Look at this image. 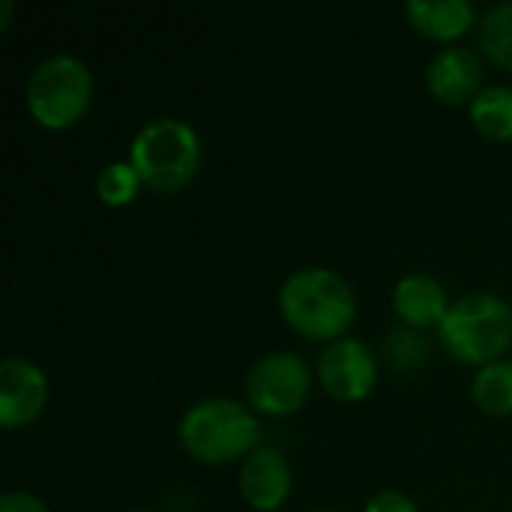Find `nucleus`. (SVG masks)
Instances as JSON below:
<instances>
[{
  "label": "nucleus",
  "instance_id": "7ed1b4c3",
  "mask_svg": "<svg viewBox=\"0 0 512 512\" xmlns=\"http://www.w3.org/2000/svg\"><path fill=\"white\" fill-rule=\"evenodd\" d=\"M438 339L447 354L477 369L501 360L512 345V306L495 291H468L450 303Z\"/></svg>",
  "mask_w": 512,
  "mask_h": 512
},
{
  "label": "nucleus",
  "instance_id": "dca6fc26",
  "mask_svg": "<svg viewBox=\"0 0 512 512\" xmlns=\"http://www.w3.org/2000/svg\"><path fill=\"white\" fill-rule=\"evenodd\" d=\"M429 348H432V342H429L426 330H417L408 324H396L384 336V360L399 372L420 369L429 357Z\"/></svg>",
  "mask_w": 512,
  "mask_h": 512
},
{
  "label": "nucleus",
  "instance_id": "9d476101",
  "mask_svg": "<svg viewBox=\"0 0 512 512\" xmlns=\"http://www.w3.org/2000/svg\"><path fill=\"white\" fill-rule=\"evenodd\" d=\"M426 87L447 105L474 102L483 90V60L468 45H444L426 66Z\"/></svg>",
  "mask_w": 512,
  "mask_h": 512
},
{
  "label": "nucleus",
  "instance_id": "f8f14e48",
  "mask_svg": "<svg viewBox=\"0 0 512 512\" xmlns=\"http://www.w3.org/2000/svg\"><path fill=\"white\" fill-rule=\"evenodd\" d=\"M405 15L420 33L450 42L471 30L477 21V6L471 0H408Z\"/></svg>",
  "mask_w": 512,
  "mask_h": 512
},
{
  "label": "nucleus",
  "instance_id": "6e6552de",
  "mask_svg": "<svg viewBox=\"0 0 512 512\" xmlns=\"http://www.w3.org/2000/svg\"><path fill=\"white\" fill-rule=\"evenodd\" d=\"M48 402V375L27 357H6L0 363V426L15 429L42 414Z\"/></svg>",
  "mask_w": 512,
  "mask_h": 512
},
{
  "label": "nucleus",
  "instance_id": "f3484780",
  "mask_svg": "<svg viewBox=\"0 0 512 512\" xmlns=\"http://www.w3.org/2000/svg\"><path fill=\"white\" fill-rule=\"evenodd\" d=\"M141 189V177L135 171V165L129 159H111L99 168L96 174V195L105 204H129Z\"/></svg>",
  "mask_w": 512,
  "mask_h": 512
},
{
  "label": "nucleus",
  "instance_id": "1a4fd4ad",
  "mask_svg": "<svg viewBox=\"0 0 512 512\" xmlns=\"http://www.w3.org/2000/svg\"><path fill=\"white\" fill-rule=\"evenodd\" d=\"M291 465L288 459L270 447L261 444L255 447L243 462H240V477H237V489L240 498L252 507V510L270 512L279 510L285 504V498L291 495Z\"/></svg>",
  "mask_w": 512,
  "mask_h": 512
},
{
  "label": "nucleus",
  "instance_id": "2eb2a0df",
  "mask_svg": "<svg viewBox=\"0 0 512 512\" xmlns=\"http://www.w3.org/2000/svg\"><path fill=\"white\" fill-rule=\"evenodd\" d=\"M480 48L492 63L512 69V0H498L480 15Z\"/></svg>",
  "mask_w": 512,
  "mask_h": 512
},
{
  "label": "nucleus",
  "instance_id": "412c9836",
  "mask_svg": "<svg viewBox=\"0 0 512 512\" xmlns=\"http://www.w3.org/2000/svg\"><path fill=\"white\" fill-rule=\"evenodd\" d=\"M309 512H339V510H309Z\"/></svg>",
  "mask_w": 512,
  "mask_h": 512
},
{
  "label": "nucleus",
  "instance_id": "39448f33",
  "mask_svg": "<svg viewBox=\"0 0 512 512\" xmlns=\"http://www.w3.org/2000/svg\"><path fill=\"white\" fill-rule=\"evenodd\" d=\"M33 120L45 129H66L84 117L93 99V75L78 54L54 51L42 57L24 84Z\"/></svg>",
  "mask_w": 512,
  "mask_h": 512
},
{
  "label": "nucleus",
  "instance_id": "f257e3e1",
  "mask_svg": "<svg viewBox=\"0 0 512 512\" xmlns=\"http://www.w3.org/2000/svg\"><path fill=\"white\" fill-rule=\"evenodd\" d=\"M279 312L309 342L342 339L357 318V294L333 267H297L279 288Z\"/></svg>",
  "mask_w": 512,
  "mask_h": 512
},
{
  "label": "nucleus",
  "instance_id": "aec40b11",
  "mask_svg": "<svg viewBox=\"0 0 512 512\" xmlns=\"http://www.w3.org/2000/svg\"><path fill=\"white\" fill-rule=\"evenodd\" d=\"M9 12H12V0H0V27L9 24Z\"/></svg>",
  "mask_w": 512,
  "mask_h": 512
},
{
  "label": "nucleus",
  "instance_id": "6ab92c4d",
  "mask_svg": "<svg viewBox=\"0 0 512 512\" xmlns=\"http://www.w3.org/2000/svg\"><path fill=\"white\" fill-rule=\"evenodd\" d=\"M0 512H51L42 498L24 489H9L0 495Z\"/></svg>",
  "mask_w": 512,
  "mask_h": 512
},
{
  "label": "nucleus",
  "instance_id": "ddd939ff",
  "mask_svg": "<svg viewBox=\"0 0 512 512\" xmlns=\"http://www.w3.org/2000/svg\"><path fill=\"white\" fill-rule=\"evenodd\" d=\"M471 123L495 141H512V84H486L468 105Z\"/></svg>",
  "mask_w": 512,
  "mask_h": 512
},
{
  "label": "nucleus",
  "instance_id": "20e7f679",
  "mask_svg": "<svg viewBox=\"0 0 512 512\" xmlns=\"http://www.w3.org/2000/svg\"><path fill=\"white\" fill-rule=\"evenodd\" d=\"M129 162L144 186L174 192L195 177L201 162V138L195 126L180 117H153L135 132Z\"/></svg>",
  "mask_w": 512,
  "mask_h": 512
},
{
  "label": "nucleus",
  "instance_id": "423d86ee",
  "mask_svg": "<svg viewBox=\"0 0 512 512\" xmlns=\"http://www.w3.org/2000/svg\"><path fill=\"white\" fill-rule=\"evenodd\" d=\"M312 387V369L309 360L297 351H267L261 354L243 381L249 408L267 417H285L294 414Z\"/></svg>",
  "mask_w": 512,
  "mask_h": 512
},
{
  "label": "nucleus",
  "instance_id": "0eeeda50",
  "mask_svg": "<svg viewBox=\"0 0 512 512\" xmlns=\"http://www.w3.org/2000/svg\"><path fill=\"white\" fill-rule=\"evenodd\" d=\"M378 354L357 336H342L324 345L315 363L318 384L336 402H360L378 384Z\"/></svg>",
  "mask_w": 512,
  "mask_h": 512
},
{
  "label": "nucleus",
  "instance_id": "9b49d317",
  "mask_svg": "<svg viewBox=\"0 0 512 512\" xmlns=\"http://www.w3.org/2000/svg\"><path fill=\"white\" fill-rule=\"evenodd\" d=\"M393 309L402 324L426 330L438 327L450 309L444 285L429 273H405L393 285Z\"/></svg>",
  "mask_w": 512,
  "mask_h": 512
},
{
  "label": "nucleus",
  "instance_id": "4468645a",
  "mask_svg": "<svg viewBox=\"0 0 512 512\" xmlns=\"http://www.w3.org/2000/svg\"><path fill=\"white\" fill-rule=\"evenodd\" d=\"M471 396L486 414H512V360H492L474 372Z\"/></svg>",
  "mask_w": 512,
  "mask_h": 512
},
{
  "label": "nucleus",
  "instance_id": "4be33fe9",
  "mask_svg": "<svg viewBox=\"0 0 512 512\" xmlns=\"http://www.w3.org/2000/svg\"><path fill=\"white\" fill-rule=\"evenodd\" d=\"M129 512H156V510H129Z\"/></svg>",
  "mask_w": 512,
  "mask_h": 512
},
{
  "label": "nucleus",
  "instance_id": "a211bd4d",
  "mask_svg": "<svg viewBox=\"0 0 512 512\" xmlns=\"http://www.w3.org/2000/svg\"><path fill=\"white\" fill-rule=\"evenodd\" d=\"M363 512H420V507L402 489H381L363 504Z\"/></svg>",
  "mask_w": 512,
  "mask_h": 512
},
{
  "label": "nucleus",
  "instance_id": "f03ea898",
  "mask_svg": "<svg viewBox=\"0 0 512 512\" xmlns=\"http://www.w3.org/2000/svg\"><path fill=\"white\" fill-rule=\"evenodd\" d=\"M177 438L192 459L228 465L261 447V420L234 396H204L183 411Z\"/></svg>",
  "mask_w": 512,
  "mask_h": 512
}]
</instances>
